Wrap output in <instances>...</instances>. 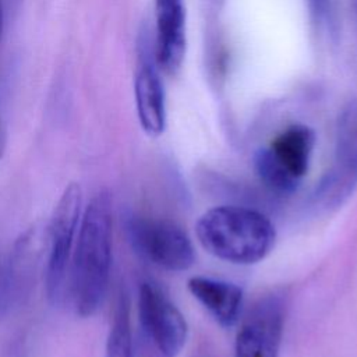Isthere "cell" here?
<instances>
[{"label": "cell", "instance_id": "6da1fadb", "mask_svg": "<svg viewBox=\"0 0 357 357\" xmlns=\"http://www.w3.org/2000/svg\"><path fill=\"white\" fill-rule=\"evenodd\" d=\"M112 198L105 190L86 205L78 227L71 265V298L75 312L92 317L106 293L112 266Z\"/></svg>", "mask_w": 357, "mask_h": 357}, {"label": "cell", "instance_id": "7a4b0ae2", "mask_svg": "<svg viewBox=\"0 0 357 357\" xmlns=\"http://www.w3.org/2000/svg\"><path fill=\"white\" fill-rule=\"evenodd\" d=\"M197 237L211 255L237 265L262 261L272 251L276 230L261 212L236 205L206 211L197 222Z\"/></svg>", "mask_w": 357, "mask_h": 357}, {"label": "cell", "instance_id": "3957f363", "mask_svg": "<svg viewBox=\"0 0 357 357\" xmlns=\"http://www.w3.org/2000/svg\"><path fill=\"white\" fill-rule=\"evenodd\" d=\"M315 144L314 131L304 124H293L276 135L268 148L254 156L257 176L265 187L278 194H293L308 172Z\"/></svg>", "mask_w": 357, "mask_h": 357}, {"label": "cell", "instance_id": "277c9868", "mask_svg": "<svg viewBox=\"0 0 357 357\" xmlns=\"http://www.w3.org/2000/svg\"><path fill=\"white\" fill-rule=\"evenodd\" d=\"M82 191L79 184L70 183L54 211L49 223V257L46 265V294L53 305L64 300L67 269L73 243L81 220Z\"/></svg>", "mask_w": 357, "mask_h": 357}, {"label": "cell", "instance_id": "5b68a950", "mask_svg": "<svg viewBox=\"0 0 357 357\" xmlns=\"http://www.w3.org/2000/svg\"><path fill=\"white\" fill-rule=\"evenodd\" d=\"M127 233L138 254L166 271L183 272L195 262L190 237L172 220L131 216L127 220Z\"/></svg>", "mask_w": 357, "mask_h": 357}, {"label": "cell", "instance_id": "8992f818", "mask_svg": "<svg viewBox=\"0 0 357 357\" xmlns=\"http://www.w3.org/2000/svg\"><path fill=\"white\" fill-rule=\"evenodd\" d=\"M357 187V99L342 109L336 124L335 159L317 187V201L325 208L342 206Z\"/></svg>", "mask_w": 357, "mask_h": 357}, {"label": "cell", "instance_id": "52a82bcc", "mask_svg": "<svg viewBox=\"0 0 357 357\" xmlns=\"http://www.w3.org/2000/svg\"><path fill=\"white\" fill-rule=\"evenodd\" d=\"M283 326V298L275 293L261 297L240 324L234 357H279Z\"/></svg>", "mask_w": 357, "mask_h": 357}, {"label": "cell", "instance_id": "ba28073f", "mask_svg": "<svg viewBox=\"0 0 357 357\" xmlns=\"http://www.w3.org/2000/svg\"><path fill=\"white\" fill-rule=\"evenodd\" d=\"M138 314L144 331L160 354L176 357L183 350L188 325L180 310L153 283L144 282L138 294Z\"/></svg>", "mask_w": 357, "mask_h": 357}, {"label": "cell", "instance_id": "9c48e42d", "mask_svg": "<svg viewBox=\"0 0 357 357\" xmlns=\"http://www.w3.org/2000/svg\"><path fill=\"white\" fill-rule=\"evenodd\" d=\"M155 59L160 68L174 73L185 52V13L183 0H155Z\"/></svg>", "mask_w": 357, "mask_h": 357}, {"label": "cell", "instance_id": "30bf717a", "mask_svg": "<svg viewBox=\"0 0 357 357\" xmlns=\"http://www.w3.org/2000/svg\"><path fill=\"white\" fill-rule=\"evenodd\" d=\"M134 93L137 114L142 130L151 137L160 135L166 126L165 91L156 67L146 54L141 56L135 73Z\"/></svg>", "mask_w": 357, "mask_h": 357}, {"label": "cell", "instance_id": "8fae6325", "mask_svg": "<svg viewBox=\"0 0 357 357\" xmlns=\"http://www.w3.org/2000/svg\"><path fill=\"white\" fill-rule=\"evenodd\" d=\"M190 293L223 328L234 326L241 314L243 290L226 280L192 276L187 282Z\"/></svg>", "mask_w": 357, "mask_h": 357}, {"label": "cell", "instance_id": "7c38bea8", "mask_svg": "<svg viewBox=\"0 0 357 357\" xmlns=\"http://www.w3.org/2000/svg\"><path fill=\"white\" fill-rule=\"evenodd\" d=\"M132 333L130 322V303L126 294L119 297L113 321L106 339L105 357H131Z\"/></svg>", "mask_w": 357, "mask_h": 357}, {"label": "cell", "instance_id": "4fadbf2b", "mask_svg": "<svg viewBox=\"0 0 357 357\" xmlns=\"http://www.w3.org/2000/svg\"><path fill=\"white\" fill-rule=\"evenodd\" d=\"M3 21H4V15H3V3L0 0V38H1V32H3ZM4 131V127H3V123H1V119H0V134Z\"/></svg>", "mask_w": 357, "mask_h": 357}, {"label": "cell", "instance_id": "5bb4252c", "mask_svg": "<svg viewBox=\"0 0 357 357\" xmlns=\"http://www.w3.org/2000/svg\"><path fill=\"white\" fill-rule=\"evenodd\" d=\"M353 3V10H354V17H356V25H357V0H351Z\"/></svg>", "mask_w": 357, "mask_h": 357}]
</instances>
